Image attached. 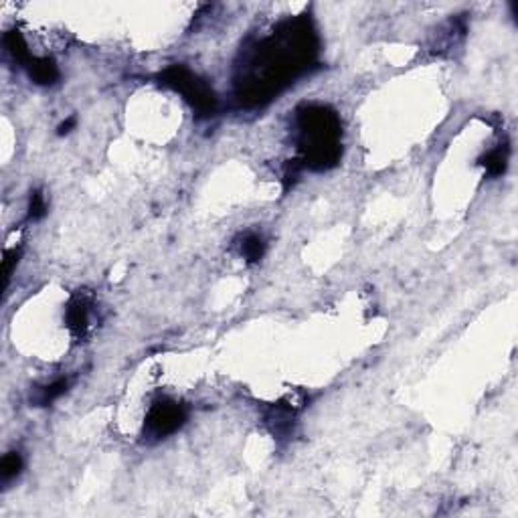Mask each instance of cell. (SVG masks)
I'll return each instance as SVG.
<instances>
[{
	"mask_svg": "<svg viewBox=\"0 0 518 518\" xmlns=\"http://www.w3.org/2000/svg\"><path fill=\"white\" fill-rule=\"evenodd\" d=\"M318 37L308 16L285 23L263 39L237 77V98L245 106H261L304 73L316 57Z\"/></svg>",
	"mask_w": 518,
	"mask_h": 518,
	"instance_id": "cell-1",
	"label": "cell"
},
{
	"mask_svg": "<svg viewBox=\"0 0 518 518\" xmlns=\"http://www.w3.org/2000/svg\"><path fill=\"white\" fill-rule=\"evenodd\" d=\"M300 150L304 164L314 171H326L340 161V118L326 106H304L296 111Z\"/></svg>",
	"mask_w": 518,
	"mask_h": 518,
	"instance_id": "cell-2",
	"label": "cell"
},
{
	"mask_svg": "<svg viewBox=\"0 0 518 518\" xmlns=\"http://www.w3.org/2000/svg\"><path fill=\"white\" fill-rule=\"evenodd\" d=\"M162 86L178 91L188 101V106L198 118H210L217 111V96L203 79H198L193 71H188L183 65H173L161 73Z\"/></svg>",
	"mask_w": 518,
	"mask_h": 518,
	"instance_id": "cell-3",
	"label": "cell"
},
{
	"mask_svg": "<svg viewBox=\"0 0 518 518\" xmlns=\"http://www.w3.org/2000/svg\"><path fill=\"white\" fill-rule=\"evenodd\" d=\"M186 421V411L183 405H178L176 401H168V399H162L156 401L152 407H150L148 415H146V423H144V430L148 433L150 437H156L162 440L171 433L178 432Z\"/></svg>",
	"mask_w": 518,
	"mask_h": 518,
	"instance_id": "cell-4",
	"label": "cell"
},
{
	"mask_svg": "<svg viewBox=\"0 0 518 518\" xmlns=\"http://www.w3.org/2000/svg\"><path fill=\"white\" fill-rule=\"evenodd\" d=\"M25 69L37 86H53L59 81V67L49 57H33Z\"/></svg>",
	"mask_w": 518,
	"mask_h": 518,
	"instance_id": "cell-5",
	"label": "cell"
},
{
	"mask_svg": "<svg viewBox=\"0 0 518 518\" xmlns=\"http://www.w3.org/2000/svg\"><path fill=\"white\" fill-rule=\"evenodd\" d=\"M65 320H67V328L75 334V336H83L87 330V322H89V304L83 298H73L67 306L65 312Z\"/></svg>",
	"mask_w": 518,
	"mask_h": 518,
	"instance_id": "cell-6",
	"label": "cell"
},
{
	"mask_svg": "<svg viewBox=\"0 0 518 518\" xmlns=\"http://www.w3.org/2000/svg\"><path fill=\"white\" fill-rule=\"evenodd\" d=\"M2 41H4V47L11 53V57H13L14 61L26 67V63L33 59V55H31L29 45H26L25 37L21 35V31H6Z\"/></svg>",
	"mask_w": 518,
	"mask_h": 518,
	"instance_id": "cell-7",
	"label": "cell"
},
{
	"mask_svg": "<svg viewBox=\"0 0 518 518\" xmlns=\"http://www.w3.org/2000/svg\"><path fill=\"white\" fill-rule=\"evenodd\" d=\"M480 164L486 168V173L490 174V176L504 174L506 164H508V148L506 146H498V148L490 150L486 156H482Z\"/></svg>",
	"mask_w": 518,
	"mask_h": 518,
	"instance_id": "cell-8",
	"label": "cell"
},
{
	"mask_svg": "<svg viewBox=\"0 0 518 518\" xmlns=\"http://www.w3.org/2000/svg\"><path fill=\"white\" fill-rule=\"evenodd\" d=\"M265 253V243L259 235H245L243 237V243H241V255L249 261V263H255L259 259L263 258Z\"/></svg>",
	"mask_w": 518,
	"mask_h": 518,
	"instance_id": "cell-9",
	"label": "cell"
},
{
	"mask_svg": "<svg viewBox=\"0 0 518 518\" xmlns=\"http://www.w3.org/2000/svg\"><path fill=\"white\" fill-rule=\"evenodd\" d=\"M67 387H69L67 379H57L55 382H51V385H47V387L41 389L39 397H35V403L41 405V407H43V405H49L53 401H57L61 395H65Z\"/></svg>",
	"mask_w": 518,
	"mask_h": 518,
	"instance_id": "cell-10",
	"label": "cell"
},
{
	"mask_svg": "<svg viewBox=\"0 0 518 518\" xmlns=\"http://www.w3.org/2000/svg\"><path fill=\"white\" fill-rule=\"evenodd\" d=\"M23 469V457L19 452H11L6 456L2 457L0 462V476H2V482H11L13 478H16Z\"/></svg>",
	"mask_w": 518,
	"mask_h": 518,
	"instance_id": "cell-11",
	"label": "cell"
},
{
	"mask_svg": "<svg viewBox=\"0 0 518 518\" xmlns=\"http://www.w3.org/2000/svg\"><path fill=\"white\" fill-rule=\"evenodd\" d=\"M47 215V200L41 191H33L31 193V200H29V219L31 221H39Z\"/></svg>",
	"mask_w": 518,
	"mask_h": 518,
	"instance_id": "cell-12",
	"label": "cell"
},
{
	"mask_svg": "<svg viewBox=\"0 0 518 518\" xmlns=\"http://www.w3.org/2000/svg\"><path fill=\"white\" fill-rule=\"evenodd\" d=\"M19 258H21V251H19V249H9V251L4 253L2 272H4V284L6 285H9V282H11V275H13L16 263H19Z\"/></svg>",
	"mask_w": 518,
	"mask_h": 518,
	"instance_id": "cell-13",
	"label": "cell"
},
{
	"mask_svg": "<svg viewBox=\"0 0 518 518\" xmlns=\"http://www.w3.org/2000/svg\"><path fill=\"white\" fill-rule=\"evenodd\" d=\"M75 123H77V118H75V116L67 118V120H65V122H63L59 128H57V134H59V136H65V134H69Z\"/></svg>",
	"mask_w": 518,
	"mask_h": 518,
	"instance_id": "cell-14",
	"label": "cell"
}]
</instances>
